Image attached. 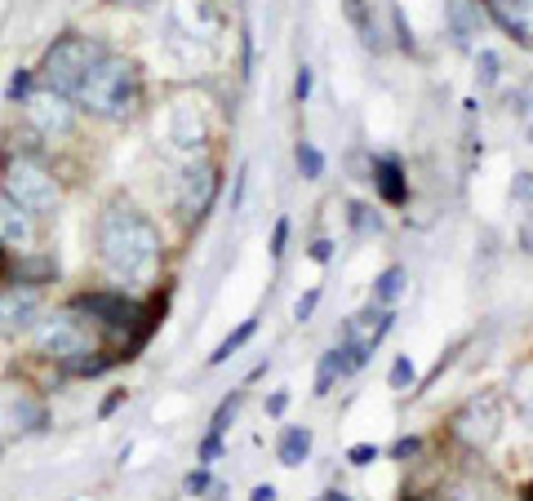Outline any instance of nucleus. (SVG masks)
<instances>
[{"label": "nucleus", "mask_w": 533, "mask_h": 501, "mask_svg": "<svg viewBox=\"0 0 533 501\" xmlns=\"http://www.w3.org/2000/svg\"><path fill=\"white\" fill-rule=\"evenodd\" d=\"M71 102H76L80 116H94V120H107V125H125L143 107V71H138V62L107 50L85 71V80L76 85Z\"/></svg>", "instance_id": "f03ea898"}, {"label": "nucleus", "mask_w": 533, "mask_h": 501, "mask_svg": "<svg viewBox=\"0 0 533 501\" xmlns=\"http://www.w3.org/2000/svg\"><path fill=\"white\" fill-rule=\"evenodd\" d=\"M502 5H516V0H484V9H502Z\"/></svg>", "instance_id": "e433bc0d"}, {"label": "nucleus", "mask_w": 533, "mask_h": 501, "mask_svg": "<svg viewBox=\"0 0 533 501\" xmlns=\"http://www.w3.org/2000/svg\"><path fill=\"white\" fill-rule=\"evenodd\" d=\"M280 493H276V484H258L254 493H249V501H276Z\"/></svg>", "instance_id": "f704fd0d"}, {"label": "nucleus", "mask_w": 533, "mask_h": 501, "mask_svg": "<svg viewBox=\"0 0 533 501\" xmlns=\"http://www.w3.org/2000/svg\"><path fill=\"white\" fill-rule=\"evenodd\" d=\"M525 501H533V488H529V493H525Z\"/></svg>", "instance_id": "4c0bfd02"}, {"label": "nucleus", "mask_w": 533, "mask_h": 501, "mask_svg": "<svg viewBox=\"0 0 533 501\" xmlns=\"http://www.w3.org/2000/svg\"><path fill=\"white\" fill-rule=\"evenodd\" d=\"M289 249V218H276V227H271V257L280 262Z\"/></svg>", "instance_id": "cd10ccee"}, {"label": "nucleus", "mask_w": 533, "mask_h": 501, "mask_svg": "<svg viewBox=\"0 0 533 501\" xmlns=\"http://www.w3.org/2000/svg\"><path fill=\"white\" fill-rule=\"evenodd\" d=\"M498 426H502V417H498V404L493 400H472L458 417H454V431L467 440V444H493V435H498Z\"/></svg>", "instance_id": "9b49d317"}, {"label": "nucleus", "mask_w": 533, "mask_h": 501, "mask_svg": "<svg viewBox=\"0 0 533 501\" xmlns=\"http://www.w3.org/2000/svg\"><path fill=\"white\" fill-rule=\"evenodd\" d=\"M498 67H502V62H498V53L480 50V85H484V89H489V85H498Z\"/></svg>", "instance_id": "bb28decb"}, {"label": "nucleus", "mask_w": 533, "mask_h": 501, "mask_svg": "<svg viewBox=\"0 0 533 501\" xmlns=\"http://www.w3.org/2000/svg\"><path fill=\"white\" fill-rule=\"evenodd\" d=\"M324 501H351V493H342V488H329V493H324Z\"/></svg>", "instance_id": "c9c22d12"}, {"label": "nucleus", "mask_w": 533, "mask_h": 501, "mask_svg": "<svg viewBox=\"0 0 533 501\" xmlns=\"http://www.w3.org/2000/svg\"><path fill=\"white\" fill-rule=\"evenodd\" d=\"M338 382H342L338 359H333V351H324V355H320V364H316V386H312V395H316V400L333 395V386H338Z\"/></svg>", "instance_id": "aec40b11"}, {"label": "nucleus", "mask_w": 533, "mask_h": 501, "mask_svg": "<svg viewBox=\"0 0 533 501\" xmlns=\"http://www.w3.org/2000/svg\"><path fill=\"white\" fill-rule=\"evenodd\" d=\"M210 488H213L210 466H196V470H187V475H182V493H187V497H205Z\"/></svg>", "instance_id": "4be33fe9"}, {"label": "nucleus", "mask_w": 533, "mask_h": 501, "mask_svg": "<svg viewBox=\"0 0 533 501\" xmlns=\"http://www.w3.org/2000/svg\"><path fill=\"white\" fill-rule=\"evenodd\" d=\"M23 125L41 138V143H62V138H71L76 134V125H80V111H76V102L62 98V94H53V89H32V98L23 102Z\"/></svg>", "instance_id": "423d86ee"}, {"label": "nucleus", "mask_w": 533, "mask_h": 501, "mask_svg": "<svg viewBox=\"0 0 533 501\" xmlns=\"http://www.w3.org/2000/svg\"><path fill=\"white\" fill-rule=\"evenodd\" d=\"M120 404H129V391H111V395H107L103 404H98V417H111V413H116V408H120Z\"/></svg>", "instance_id": "7c9ffc66"}, {"label": "nucleus", "mask_w": 533, "mask_h": 501, "mask_svg": "<svg viewBox=\"0 0 533 501\" xmlns=\"http://www.w3.org/2000/svg\"><path fill=\"white\" fill-rule=\"evenodd\" d=\"M245 187H249V164H240V173H236V191H231V213L240 209V200H245Z\"/></svg>", "instance_id": "2f4dec72"}, {"label": "nucleus", "mask_w": 533, "mask_h": 501, "mask_svg": "<svg viewBox=\"0 0 533 501\" xmlns=\"http://www.w3.org/2000/svg\"><path fill=\"white\" fill-rule=\"evenodd\" d=\"M0 426L9 435H41L50 431V404L32 386H0Z\"/></svg>", "instance_id": "1a4fd4ad"}, {"label": "nucleus", "mask_w": 533, "mask_h": 501, "mask_svg": "<svg viewBox=\"0 0 533 501\" xmlns=\"http://www.w3.org/2000/svg\"><path fill=\"white\" fill-rule=\"evenodd\" d=\"M312 457V431L307 426H285V435H280V444H276V461L280 466H303Z\"/></svg>", "instance_id": "4468645a"}, {"label": "nucleus", "mask_w": 533, "mask_h": 501, "mask_svg": "<svg viewBox=\"0 0 533 501\" xmlns=\"http://www.w3.org/2000/svg\"><path fill=\"white\" fill-rule=\"evenodd\" d=\"M41 227H45V222H36L23 204L9 200V196L0 191V266H5V257H14V253L41 249Z\"/></svg>", "instance_id": "9d476101"}, {"label": "nucleus", "mask_w": 533, "mask_h": 501, "mask_svg": "<svg viewBox=\"0 0 533 501\" xmlns=\"http://www.w3.org/2000/svg\"><path fill=\"white\" fill-rule=\"evenodd\" d=\"M103 53H107V45L98 36H89V32H62V36H53L50 45H45L41 62L32 67V71H36V85L62 94V98H71L76 85L85 80V71H89Z\"/></svg>", "instance_id": "39448f33"}, {"label": "nucleus", "mask_w": 533, "mask_h": 501, "mask_svg": "<svg viewBox=\"0 0 533 501\" xmlns=\"http://www.w3.org/2000/svg\"><path fill=\"white\" fill-rule=\"evenodd\" d=\"M405 284H409L405 266H387V271H378V280H373V306H396L400 293H405Z\"/></svg>", "instance_id": "2eb2a0df"}, {"label": "nucleus", "mask_w": 533, "mask_h": 501, "mask_svg": "<svg viewBox=\"0 0 533 501\" xmlns=\"http://www.w3.org/2000/svg\"><path fill=\"white\" fill-rule=\"evenodd\" d=\"M240 404H245V391H231V395H222V404L213 408V417H210V431H213V435H227V431H231V422H236Z\"/></svg>", "instance_id": "a211bd4d"}, {"label": "nucleus", "mask_w": 533, "mask_h": 501, "mask_svg": "<svg viewBox=\"0 0 533 501\" xmlns=\"http://www.w3.org/2000/svg\"><path fill=\"white\" fill-rule=\"evenodd\" d=\"M351 222H356V231H373V236H378V227H382L365 204H351Z\"/></svg>", "instance_id": "c756f323"}, {"label": "nucleus", "mask_w": 533, "mask_h": 501, "mask_svg": "<svg viewBox=\"0 0 533 501\" xmlns=\"http://www.w3.org/2000/svg\"><path fill=\"white\" fill-rule=\"evenodd\" d=\"M285 408H289V391H276V395L266 400V413H271V417H280Z\"/></svg>", "instance_id": "72a5a7b5"}, {"label": "nucleus", "mask_w": 533, "mask_h": 501, "mask_svg": "<svg viewBox=\"0 0 533 501\" xmlns=\"http://www.w3.org/2000/svg\"><path fill=\"white\" fill-rule=\"evenodd\" d=\"M373 191H378V200L391 204V209H405L409 204V178H405V169H400L396 155H378L373 160Z\"/></svg>", "instance_id": "f8f14e48"}, {"label": "nucleus", "mask_w": 533, "mask_h": 501, "mask_svg": "<svg viewBox=\"0 0 533 501\" xmlns=\"http://www.w3.org/2000/svg\"><path fill=\"white\" fill-rule=\"evenodd\" d=\"M32 351H36V359L53 364L62 377H71V368L80 359L107 351V333L76 306H62L53 315H41V324L32 329Z\"/></svg>", "instance_id": "20e7f679"}, {"label": "nucleus", "mask_w": 533, "mask_h": 501, "mask_svg": "<svg viewBox=\"0 0 533 501\" xmlns=\"http://www.w3.org/2000/svg\"><path fill=\"white\" fill-rule=\"evenodd\" d=\"M414 382H418L414 359H409V355H396V359H391V373H387V386H391V391H409Z\"/></svg>", "instance_id": "412c9836"}, {"label": "nucleus", "mask_w": 533, "mask_h": 501, "mask_svg": "<svg viewBox=\"0 0 533 501\" xmlns=\"http://www.w3.org/2000/svg\"><path fill=\"white\" fill-rule=\"evenodd\" d=\"M41 315H45V289H36V284H0V338L5 342L32 338Z\"/></svg>", "instance_id": "6e6552de"}, {"label": "nucleus", "mask_w": 533, "mask_h": 501, "mask_svg": "<svg viewBox=\"0 0 533 501\" xmlns=\"http://www.w3.org/2000/svg\"><path fill=\"white\" fill-rule=\"evenodd\" d=\"M0 191L23 204L36 222H53V213L62 209V182L41 147H0Z\"/></svg>", "instance_id": "7ed1b4c3"}, {"label": "nucleus", "mask_w": 533, "mask_h": 501, "mask_svg": "<svg viewBox=\"0 0 533 501\" xmlns=\"http://www.w3.org/2000/svg\"><path fill=\"white\" fill-rule=\"evenodd\" d=\"M423 452V440L418 435H400L396 444H391V461H409V457H418Z\"/></svg>", "instance_id": "393cba45"}, {"label": "nucleus", "mask_w": 533, "mask_h": 501, "mask_svg": "<svg viewBox=\"0 0 533 501\" xmlns=\"http://www.w3.org/2000/svg\"><path fill=\"white\" fill-rule=\"evenodd\" d=\"M218 457H222V435H205V440H201V449H196V466H213V461H218Z\"/></svg>", "instance_id": "5701e85b"}, {"label": "nucleus", "mask_w": 533, "mask_h": 501, "mask_svg": "<svg viewBox=\"0 0 533 501\" xmlns=\"http://www.w3.org/2000/svg\"><path fill=\"white\" fill-rule=\"evenodd\" d=\"M312 89H316V71H312V67H298V76H294V98L307 102Z\"/></svg>", "instance_id": "c85d7f7f"}, {"label": "nucleus", "mask_w": 533, "mask_h": 501, "mask_svg": "<svg viewBox=\"0 0 533 501\" xmlns=\"http://www.w3.org/2000/svg\"><path fill=\"white\" fill-rule=\"evenodd\" d=\"M294 160H298V173H303L307 182H320V178H324V151H320L316 143L303 138V143L294 147Z\"/></svg>", "instance_id": "f3484780"}, {"label": "nucleus", "mask_w": 533, "mask_h": 501, "mask_svg": "<svg viewBox=\"0 0 533 501\" xmlns=\"http://www.w3.org/2000/svg\"><path fill=\"white\" fill-rule=\"evenodd\" d=\"M94 257L120 289H143L156 280L164 257L160 227L129 200L103 204V213L94 218Z\"/></svg>", "instance_id": "f257e3e1"}, {"label": "nucleus", "mask_w": 533, "mask_h": 501, "mask_svg": "<svg viewBox=\"0 0 533 501\" xmlns=\"http://www.w3.org/2000/svg\"><path fill=\"white\" fill-rule=\"evenodd\" d=\"M218 191H222L218 164H213V160H192V164L182 169L178 187H173V209H178V218H182V222H205L213 200H218Z\"/></svg>", "instance_id": "0eeeda50"}, {"label": "nucleus", "mask_w": 533, "mask_h": 501, "mask_svg": "<svg viewBox=\"0 0 533 501\" xmlns=\"http://www.w3.org/2000/svg\"><path fill=\"white\" fill-rule=\"evenodd\" d=\"M316 306H320V284H316V289H307L303 298L294 302V320H298V324H307V320L316 315Z\"/></svg>", "instance_id": "b1692460"}, {"label": "nucleus", "mask_w": 533, "mask_h": 501, "mask_svg": "<svg viewBox=\"0 0 533 501\" xmlns=\"http://www.w3.org/2000/svg\"><path fill=\"white\" fill-rule=\"evenodd\" d=\"M254 333H258V315H254V320H245V324H240L236 333H227V338L218 342V351L210 355V368H218V364H227V359H231V355L240 351V347H245V342H249Z\"/></svg>", "instance_id": "dca6fc26"}, {"label": "nucleus", "mask_w": 533, "mask_h": 501, "mask_svg": "<svg viewBox=\"0 0 533 501\" xmlns=\"http://www.w3.org/2000/svg\"><path fill=\"white\" fill-rule=\"evenodd\" d=\"M32 89H36V71H32V67H14L9 89H5V102H9V107H23V102L32 98Z\"/></svg>", "instance_id": "6ab92c4d"}, {"label": "nucleus", "mask_w": 533, "mask_h": 501, "mask_svg": "<svg viewBox=\"0 0 533 501\" xmlns=\"http://www.w3.org/2000/svg\"><path fill=\"white\" fill-rule=\"evenodd\" d=\"M444 18H449V32H454L458 45H472V36H480V9L472 0H449Z\"/></svg>", "instance_id": "ddd939ff"}, {"label": "nucleus", "mask_w": 533, "mask_h": 501, "mask_svg": "<svg viewBox=\"0 0 533 501\" xmlns=\"http://www.w3.org/2000/svg\"><path fill=\"white\" fill-rule=\"evenodd\" d=\"M378 457H382V449H378V444H351V449H347V461H351V466H360V470H365V466H373Z\"/></svg>", "instance_id": "a878e982"}, {"label": "nucleus", "mask_w": 533, "mask_h": 501, "mask_svg": "<svg viewBox=\"0 0 533 501\" xmlns=\"http://www.w3.org/2000/svg\"><path fill=\"white\" fill-rule=\"evenodd\" d=\"M329 257H333V240H316V245H312V262H320V266H324Z\"/></svg>", "instance_id": "473e14b6"}]
</instances>
